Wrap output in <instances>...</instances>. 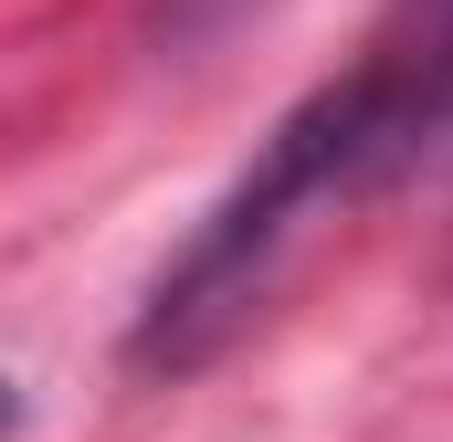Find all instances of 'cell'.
Returning <instances> with one entry per match:
<instances>
[{"instance_id": "1", "label": "cell", "mask_w": 453, "mask_h": 442, "mask_svg": "<svg viewBox=\"0 0 453 442\" xmlns=\"http://www.w3.org/2000/svg\"><path fill=\"white\" fill-rule=\"evenodd\" d=\"M338 211H369L390 190L453 179V0H390L358 42V64L274 116Z\"/></svg>"}, {"instance_id": "2", "label": "cell", "mask_w": 453, "mask_h": 442, "mask_svg": "<svg viewBox=\"0 0 453 442\" xmlns=\"http://www.w3.org/2000/svg\"><path fill=\"white\" fill-rule=\"evenodd\" d=\"M274 0H148V42L169 53V64H201L211 42H232L242 21H264Z\"/></svg>"}, {"instance_id": "3", "label": "cell", "mask_w": 453, "mask_h": 442, "mask_svg": "<svg viewBox=\"0 0 453 442\" xmlns=\"http://www.w3.org/2000/svg\"><path fill=\"white\" fill-rule=\"evenodd\" d=\"M0 442H21V379L0 369Z\"/></svg>"}]
</instances>
